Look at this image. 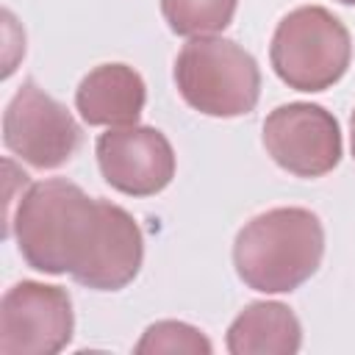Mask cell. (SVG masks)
<instances>
[{"label":"cell","instance_id":"277c9868","mask_svg":"<svg viewBox=\"0 0 355 355\" xmlns=\"http://www.w3.org/2000/svg\"><path fill=\"white\" fill-rule=\"evenodd\" d=\"M269 61L288 89L324 92L349 69L352 39L347 25L324 6H300L277 22Z\"/></svg>","mask_w":355,"mask_h":355},{"label":"cell","instance_id":"4fadbf2b","mask_svg":"<svg viewBox=\"0 0 355 355\" xmlns=\"http://www.w3.org/2000/svg\"><path fill=\"white\" fill-rule=\"evenodd\" d=\"M349 125H352V158H355V111H352V119H349Z\"/></svg>","mask_w":355,"mask_h":355},{"label":"cell","instance_id":"7a4b0ae2","mask_svg":"<svg viewBox=\"0 0 355 355\" xmlns=\"http://www.w3.org/2000/svg\"><path fill=\"white\" fill-rule=\"evenodd\" d=\"M324 255L322 219L300 205L269 208L252 216L233 241V266L241 283L261 294H288L313 277Z\"/></svg>","mask_w":355,"mask_h":355},{"label":"cell","instance_id":"5b68a950","mask_svg":"<svg viewBox=\"0 0 355 355\" xmlns=\"http://www.w3.org/2000/svg\"><path fill=\"white\" fill-rule=\"evenodd\" d=\"M3 144L36 169H58L78 153L80 125L36 80H22L3 111Z\"/></svg>","mask_w":355,"mask_h":355},{"label":"cell","instance_id":"8992f818","mask_svg":"<svg viewBox=\"0 0 355 355\" xmlns=\"http://www.w3.org/2000/svg\"><path fill=\"white\" fill-rule=\"evenodd\" d=\"M75 333V313L67 288L36 280L14 283L0 300L3 355H55Z\"/></svg>","mask_w":355,"mask_h":355},{"label":"cell","instance_id":"9c48e42d","mask_svg":"<svg viewBox=\"0 0 355 355\" xmlns=\"http://www.w3.org/2000/svg\"><path fill=\"white\" fill-rule=\"evenodd\" d=\"M147 103L141 75L128 64H100L75 89V108L86 125L128 128L139 125Z\"/></svg>","mask_w":355,"mask_h":355},{"label":"cell","instance_id":"6da1fadb","mask_svg":"<svg viewBox=\"0 0 355 355\" xmlns=\"http://www.w3.org/2000/svg\"><path fill=\"white\" fill-rule=\"evenodd\" d=\"M25 263L44 275H72L94 291H119L141 269L144 236L116 202L89 197L67 178L28 186L8 219Z\"/></svg>","mask_w":355,"mask_h":355},{"label":"cell","instance_id":"30bf717a","mask_svg":"<svg viewBox=\"0 0 355 355\" xmlns=\"http://www.w3.org/2000/svg\"><path fill=\"white\" fill-rule=\"evenodd\" d=\"M225 347L230 355H294L302 347V324L283 302H250L230 322Z\"/></svg>","mask_w":355,"mask_h":355},{"label":"cell","instance_id":"3957f363","mask_svg":"<svg viewBox=\"0 0 355 355\" xmlns=\"http://www.w3.org/2000/svg\"><path fill=\"white\" fill-rule=\"evenodd\" d=\"M175 86L180 97L205 116L233 119L258 105V61L233 39L194 36L175 58Z\"/></svg>","mask_w":355,"mask_h":355},{"label":"cell","instance_id":"52a82bcc","mask_svg":"<svg viewBox=\"0 0 355 355\" xmlns=\"http://www.w3.org/2000/svg\"><path fill=\"white\" fill-rule=\"evenodd\" d=\"M269 158L297 178H322L341 161L338 119L316 103H286L263 119Z\"/></svg>","mask_w":355,"mask_h":355},{"label":"cell","instance_id":"ba28073f","mask_svg":"<svg viewBox=\"0 0 355 355\" xmlns=\"http://www.w3.org/2000/svg\"><path fill=\"white\" fill-rule=\"evenodd\" d=\"M94 153L105 183L128 197H153L175 178V150L150 125L108 128L97 136Z\"/></svg>","mask_w":355,"mask_h":355},{"label":"cell","instance_id":"5bb4252c","mask_svg":"<svg viewBox=\"0 0 355 355\" xmlns=\"http://www.w3.org/2000/svg\"><path fill=\"white\" fill-rule=\"evenodd\" d=\"M338 3H344V6H355V0H338Z\"/></svg>","mask_w":355,"mask_h":355},{"label":"cell","instance_id":"7c38bea8","mask_svg":"<svg viewBox=\"0 0 355 355\" xmlns=\"http://www.w3.org/2000/svg\"><path fill=\"white\" fill-rule=\"evenodd\" d=\"M139 355H158V352H189V355H211L214 344L208 341V336L186 322L178 319H161L155 324H150L139 344H136Z\"/></svg>","mask_w":355,"mask_h":355},{"label":"cell","instance_id":"8fae6325","mask_svg":"<svg viewBox=\"0 0 355 355\" xmlns=\"http://www.w3.org/2000/svg\"><path fill=\"white\" fill-rule=\"evenodd\" d=\"M239 0H161V14L178 36H214L222 33L236 14Z\"/></svg>","mask_w":355,"mask_h":355}]
</instances>
